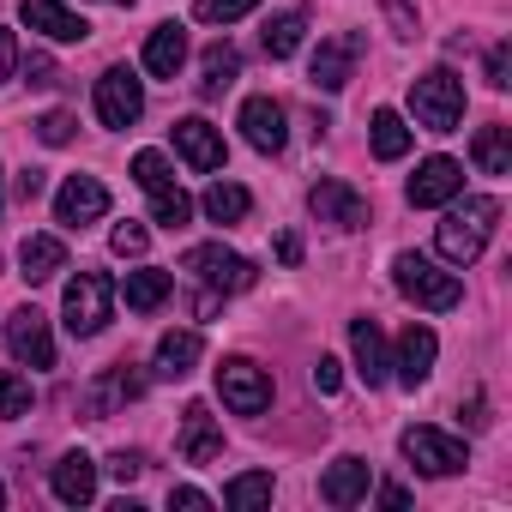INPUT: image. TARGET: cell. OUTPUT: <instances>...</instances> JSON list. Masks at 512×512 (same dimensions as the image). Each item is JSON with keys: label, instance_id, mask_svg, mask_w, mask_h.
I'll list each match as a JSON object with an SVG mask.
<instances>
[{"label": "cell", "instance_id": "36", "mask_svg": "<svg viewBox=\"0 0 512 512\" xmlns=\"http://www.w3.org/2000/svg\"><path fill=\"white\" fill-rule=\"evenodd\" d=\"M133 181L151 193V187H169V163H163V151H139L133 157Z\"/></svg>", "mask_w": 512, "mask_h": 512}, {"label": "cell", "instance_id": "44", "mask_svg": "<svg viewBox=\"0 0 512 512\" xmlns=\"http://www.w3.org/2000/svg\"><path fill=\"white\" fill-rule=\"evenodd\" d=\"M25 73H31V85H55V61H49V55H31Z\"/></svg>", "mask_w": 512, "mask_h": 512}, {"label": "cell", "instance_id": "28", "mask_svg": "<svg viewBox=\"0 0 512 512\" xmlns=\"http://www.w3.org/2000/svg\"><path fill=\"white\" fill-rule=\"evenodd\" d=\"M169 290H175L169 272H127V284H121V296H127L133 314H157L169 302Z\"/></svg>", "mask_w": 512, "mask_h": 512}, {"label": "cell", "instance_id": "7", "mask_svg": "<svg viewBox=\"0 0 512 512\" xmlns=\"http://www.w3.org/2000/svg\"><path fill=\"white\" fill-rule=\"evenodd\" d=\"M398 446H404V458H410L422 476H458V470L470 464V458H464V440H452V434H440V428H404Z\"/></svg>", "mask_w": 512, "mask_h": 512}, {"label": "cell", "instance_id": "49", "mask_svg": "<svg viewBox=\"0 0 512 512\" xmlns=\"http://www.w3.org/2000/svg\"><path fill=\"white\" fill-rule=\"evenodd\" d=\"M0 506H7V488H0Z\"/></svg>", "mask_w": 512, "mask_h": 512}, {"label": "cell", "instance_id": "24", "mask_svg": "<svg viewBox=\"0 0 512 512\" xmlns=\"http://www.w3.org/2000/svg\"><path fill=\"white\" fill-rule=\"evenodd\" d=\"M362 494H368V464L350 458V452L332 458V470L320 476V500H326V506H356Z\"/></svg>", "mask_w": 512, "mask_h": 512}, {"label": "cell", "instance_id": "17", "mask_svg": "<svg viewBox=\"0 0 512 512\" xmlns=\"http://www.w3.org/2000/svg\"><path fill=\"white\" fill-rule=\"evenodd\" d=\"M139 392H145V380H139L127 362H115L103 380H91V386H85V416H91V422H109V416H115V404H127V398H139Z\"/></svg>", "mask_w": 512, "mask_h": 512}, {"label": "cell", "instance_id": "22", "mask_svg": "<svg viewBox=\"0 0 512 512\" xmlns=\"http://www.w3.org/2000/svg\"><path fill=\"white\" fill-rule=\"evenodd\" d=\"M199 332H163L157 338V356H151V374L157 380H187L193 374V362H199Z\"/></svg>", "mask_w": 512, "mask_h": 512}, {"label": "cell", "instance_id": "15", "mask_svg": "<svg viewBox=\"0 0 512 512\" xmlns=\"http://www.w3.org/2000/svg\"><path fill=\"white\" fill-rule=\"evenodd\" d=\"M308 205H314L320 223H338V229H362L368 223V199L356 187H344V181H314Z\"/></svg>", "mask_w": 512, "mask_h": 512}, {"label": "cell", "instance_id": "43", "mask_svg": "<svg viewBox=\"0 0 512 512\" xmlns=\"http://www.w3.org/2000/svg\"><path fill=\"white\" fill-rule=\"evenodd\" d=\"M169 506H181V512H205L211 500H205L199 488H169Z\"/></svg>", "mask_w": 512, "mask_h": 512}, {"label": "cell", "instance_id": "41", "mask_svg": "<svg viewBox=\"0 0 512 512\" xmlns=\"http://www.w3.org/2000/svg\"><path fill=\"white\" fill-rule=\"evenodd\" d=\"M139 470H145V458H139V452H115V458H109V476H115V482H133Z\"/></svg>", "mask_w": 512, "mask_h": 512}, {"label": "cell", "instance_id": "2", "mask_svg": "<svg viewBox=\"0 0 512 512\" xmlns=\"http://www.w3.org/2000/svg\"><path fill=\"white\" fill-rule=\"evenodd\" d=\"M392 284H398L404 302H416V308H428V314H446V308L464 302V284H458L452 272H440L428 253H398V260H392Z\"/></svg>", "mask_w": 512, "mask_h": 512}, {"label": "cell", "instance_id": "32", "mask_svg": "<svg viewBox=\"0 0 512 512\" xmlns=\"http://www.w3.org/2000/svg\"><path fill=\"white\" fill-rule=\"evenodd\" d=\"M266 500H272V476H266V470H247V476H235V482L223 488V506H235V512L266 506Z\"/></svg>", "mask_w": 512, "mask_h": 512}, {"label": "cell", "instance_id": "8", "mask_svg": "<svg viewBox=\"0 0 512 512\" xmlns=\"http://www.w3.org/2000/svg\"><path fill=\"white\" fill-rule=\"evenodd\" d=\"M145 115V85L133 79V67H109L97 79V121L103 127H133Z\"/></svg>", "mask_w": 512, "mask_h": 512}, {"label": "cell", "instance_id": "42", "mask_svg": "<svg viewBox=\"0 0 512 512\" xmlns=\"http://www.w3.org/2000/svg\"><path fill=\"white\" fill-rule=\"evenodd\" d=\"M13 67H19V43H13V31H0V85L13 79Z\"/></svg>", "mask_w": 512, "mask_h": 512}, {"label": "cell", "instance_id": "11", "mask_svg": "<svg viewBox=\"0 0 512 512\" xmlns=\"http://www.w3.org/2000/svg\"><path fill=\"white\" fill-rule=\"evenodd\" d=\"M7 350L25 362V368H55V338H49V320L37 308H13L7 314Z\"/></svg>", "mask_w": 512, "mask_h": 512}, {"label": "cell", "instance_id": "29", "mask_svg": "<svg viewBox=\"0 0 512 512\" xmlns=\"http://www.w3.org/2000/svg\"><path fill=\"white\" fill-rule=\"evenodd\" d=\"M302 31H308V19H302V13H278V19H266L260 43H266V55H272V61H290V55L302 49Z\"/></svg>", "mask_w": 512, "mask_h": 512}, {"label": "cell", "instance_id": "3", "mask_svg": "<svg viewBox=\"0 0 512 512\" xmlns=\"http://www.w3.org/2000/svg\"><path fill=\"white\" fill-rule=\"evenodd\" d=\"M410 115H416L422 133H458V121H464V79L452 67L422 73L410 85Z\"/></svg>", "mask_w": 512, "mask_h": 512}, {"label": "cell", "instance_id": "13", "mask_svg": "<svg viewBox=\"0 0 512 512\" xmlns=\"http://www.w3.org/2000/svg\"><path fill=\"white\" fill-rule=\"evenodd\" d=\"M241 139H247L253 151H266V157L284 151V139H290V133H284V103H278V97H247V103H241Z\"/></svg>", "mask_w": 512, "mask_h": 512}, {"label": "cell", "instance_id": "50", "mask_svg": "<svg viewBox=\"0 0 512 512\" xmlns=\"http://www.w3.org/2000/svg\"><path fill=\"white\" fill-rule=\"evenodd\" d=\"M115 7H133V0H115Z\"/></svg>", "mask_w": 512, "mask_h": 512}, {"label": "cell", "instance_id": "38", "mask_svg": "<svg viewBox=\"0 0 512 512\" xmlns=\"http://www.w3.org/2000/svg\"><path fill=\"white\" fill-rule=\"evenodd\" d=\"M109 241H115V253H121V260H139L151 235H145V223H115V235H109Z\"/></svg>", "mask_w": 512, "mask_h": 512}, {"label": "cell", "instance_id": "39", "mask_svg": "<svg viewBox=\"0 0 512 512\" xmlns=\"http://www.w3.org/2000/svg\"><path fill=\"white\" fill-rule=\"evenodd\" d=\"M488 85H494V91H506V85H512V49H506V43H494V49H488Z\"/></svg>", "mask_w": 512, "mask_h": 512}, {"label": "cell", "instance_id": "12", "mask_svg": "<svg viewBox=\"0 0 512 512\" xmlns=\"http://www.w3.org/2000/svg\"><path fill=\"white\" fill-rule=\"evenodd\" d=\"M458 193H464V163H452V157H428V163L410 175V205H416V211L452 205Z\"/></svg>", "mask_w": 512, "mask_h": 512}, {"label": "cell", "instance_id": "9", "mask_svg": "<svg viewBox=\"0 0 512 512\" xmlns=\"http://www.w3.org/2000/svg\"><path fill=\"white\" fill-rule=\"evenodd\" d=\"M356 61H362V37H356V31L326 37V43L314 49V61H308L314 91H344V85H350V73H356Z\"/></svg>", "mask_w": 512, "mask_h": 512}, {"label": "cell", "instance_id": "19", "mask_svg": "<svg viewBox=\"0 0 512 512\" xmlns=\"http://www.w3.org/2000/svg\"><path fill=\"white\" fill-rule=\"evenodd\" d=\"M434 356H440V338H434L428 326H404V338H398V362H392V368H398V380L416 392V386L434 374Z\"/></svg>", "mask_w": 512, "mask_h": 512}, {"label": "cell", "instance_id": "21", "mask_svg": "<svg viewBox=\"0 0 512 512\" xmlns=\"http://www.w3.org/2000/svg\"><path fill=\"white\" fill-rule=\"evenodd\" d=\"M181 67H187V31L181 25H157L145 37V73L151 79H175Z\"/></svg>", "mask_w": 512, "mask_h": 512}, {"label": "cell", "instance_id": "5", "mask_svg": "<svg viewBox=\"0 0 512 512\" xmlns=\"http://www.w3.org/2000/svg\"><path fill=\"white\" fill-rule=\"evenodd\" d=\"M181 272H193L199 284H211V290H223V296H235V290H253V260H241V253H229V247H217V241H205V247H187V260H181Z\"/></svg>", "mask_w": 512, "mask_h": 512}, {"label": "cell", "instance_id": "30", "mask_svg": "<svg viewBox=\"0 0 512 512\" xmlns=\"http://www.w3.org/2000/svg\"><path fill=\"white\" fill-rule=\"evenodd\" d=\"M235 73H241V55H235L229 43H211V49H205V79H199V97H223V91L235 85Z\"/></svg>", "mask_w": 512, "mask_h": 512}, {"label": "cell", "instance_id": "33", "mask_svg": "<svg viewBox=\"0 0 512 512\" xmlns=\"http://www.w3.org/2000/svg\"><path fill=\"white\" fill-rule=\"evenodd\" d=\"M151 217H157L163 229H181V223L193 217V199H187L175 181H169V187H151Z\"/></svg>", "mask_w": 512, "mask_h": 512}, {"label": "cell", "instance_id": "27", "mask_svg": "<svg viewBox=\"0 0 512 512\" xmlns=\"http://www.w3.org/2000/svg\"><path fill=\"white\" fill-rule=\"evenodd\" d=\"M368 139H374V157H380V163H398V157L410 151V127H404V115H398V109H374Z\"/></svg>", "mask_w": 512, "mask_h": 512}, {"label": "cell", "instance_id": "37", "mask_svg": "<svg viewBox=\"0 0 512 512\" xmlns=\"http://www.w3.org/2000/svg\"><path fill=\"white\" fill-rule=\"evenodd\" d=\"M73 127H79V121H73L67 109H49V115L37 121V139H43V145H67V139H73Z\"/></svg>", "mask_w": 512, "mask_h": 512}, {"label": "cell", "instance_id": "35", "mask_svg": "<svg viewBox=\"0 0 512 512\" xmlns=\"http://www.w3.org/2000/svg\"><path fill=\"white\" fill-rule=\"evenodd\" d=\"M25 410H31V380L0 368V416H25Z\"/></svg>", "mask_w": 512, "mask_h": 512}, {"label": "cell", "instance_id": "26", "mask_svg": "<svg viewBox=\"0 0 512 512\" xmlns=\"http://www.w3.org/2000/svg\"><path fill=\"white\" fill-rule=\"evenodd\" d=\"M470 157H476V169H482V175H512V127H500V121L476 127Z\"/></svg>", "mask_w": 512, "mask_h": 512}, {"label": "cell", "instance_id": "47", "mask_svg": "<svg viewBox=\"0 0 512 512\" xmlns=\"http://www.w3.org/2000/svg\"><path fill=\"white\" fill-rule=\"evenodd\" d=\"M278 260H284V266H296V260H302V241H296V235H284V241H278Z\"/></svg>", "mask_w": 512, "mask_h": 512}, {"label": "cell", "instance_id": "25", "mask_svg": "<svg viewBox=\"0 0 512 512\" xmlns=\"http://www.w3.org/2000/svg\"><path fill=\"white\" fill-rule=\"evenodd\" d=\"M19 278L25 284H49L55 272H67V247H61V235H25V247H19Z\"/></svg>", "mask_w": 512, "mask_h": 512}, {"label": "cell", "instance_id": "23", "mask_svg": "<svg viewBox=\"0 0 512 512\" xmlns=\"http://www.w3.org/2000/svg\"><path fill=\"white\" fill-rule=\"evenodd\" d=\"M350 350H356V374H362L368 386H386L392 362H386V338H380L374 320H350Z\"/></svg>", "mask_w": 512, "mask_h": 512}, {"label": "cell", "instance_id": "14", "mask_svg": "<svg viewBox=\"0 0 512 512\" xmlns=\"http://www.w3.org/2000/svg\"><path fill=\"white\" fill-rule=\"evenodd\" d=\"M19 19H25L31 31H43L49 43H85V37H91V25L67 7V0H25Z\"/></svg>", "mask_w": 512, "mask_h": 512}, {"label": "cell", "instance_id": "45", "mask_svg": "<svg viewBox=\"0 0 512 512\" xmlns=\"http://www.w3.org/2000/svg\"><path fill=\"white\" fill-rule=\"evenodd\" d=\"M386 13H392L398 37H416V19H410V7H404V0H386Z\"/></svg>", "mask_w": 512, "mask_h": 512}, {"label": "cell", "instance_id": "34", "mask_svg": "<svg viewBox=\"0 0 512 512\" xmlns=\"http://www.w3.org/2000/svg\"><path fill=\"white\" fill-rule=\"evenodd\" d=\"M260 0H199L193 7V19H205V25H235V19H247Z\"/></svg>", "mask_w": 512, "mask_h": 512}, {"label": "cell", "instance_id": "46", "mask_svg": "<svg viewBox=\"0 0 512 512\" xmlns=\"http://www.w3.org/2000/svg\"><path fill=\"white\" fill-rule=\"evenodd\" d=\"M19 199H25V205L43 199V169H25V175H19Z\"/></svg>", "mask_w": 512, "mask_h": 512}, {"label": "cell", "instance_id": "31", "mask_svg": "<svg viewBox=\"0 0 512 512\" xmlns=\"http://www.w3.org/2000/svg\"><path fill=\"white\" fill-rule=\"evenodd\" d=\"M205 217L211 223H241L247 211H253V199H247V187H235V181H217V187H205Z\"/></svg>", "mask_w": 512, "mask_h": 512}, {"label": "cell", "instance_id": "40", "mask_svg": "<svg viewBox=\"0 0 512 512\" xmlns=\"http://www.w3.org/2000/svg\"><path fill=\"white\" fill-rule=\"evenodd\" d=\"M338 386H344V368H338L332 356H320V362H314V392H326V398H332Z\"/></svg>", "mask_w": 512, "mask_h": 512}, {"label": "cell", "instance_id": "18", "mask_svg": "<svg viewBox=\"0 0 512 512\" xmlns=\"http://www.w3.org/2000/svg\"><path fill=\"white\" fill-rule=\"evenodd\" d=\"M175 151L193 163V169H223V133L211 127V121H199V115H187V121H175Z\"/></svg>", "mask_w": 512, "mask_h": 512}, {"label": "cell", "instance_id": "1", "mask_svg": "<svg viewBox=\"0 0 512 512\" xmlns=\"http://www.w3.org/2000/svg\"><path fill=\"white\" fill-rule=\"evenodd\" d=\"M494 223H500V199H488V193L452 205L446 223L434 229L440 260H452V266H476V260H482V247H488V235H494Z\"/></svg>", "mask_w": 512, "mask_h": 512}, {"label": "cell", "instance_id": "48", "mask_svg": "<svg viewBox=\"0 0 512 512\" xmlns=\"http://www.w3.org/2000/svg\"><path fill=\"white\" fill-rule=\"evenodd\" d=\"M404 500H410V494H404L398 482H386V488H380V506H404Z\"/></svg>", "mask_w": 512, "mask_h": 512}, {"label": "cell", "instance_id": "10", "mask_svg": "<svg viewBox=\"0 0 512 512\" xmlns=\"http://www.w3.org/2000/svg\"><path fill=\"white\" fill-rule=\"evenodd\" d=\"M103 211H109V187H103L97 175H67V181H61V193H55V223L85 229V223H97Z\"/></svg>", "mask_w": 512, "mask_h": 512}, {"label": "cell", "instance_id": "4", "mask_svg": "<svg viewBox=\"0 0 512 512\" xmlns=\"http://www.w3.org/2000/svg\"><path fill=\"white\" fill-rule=\"evenodd\" d=\"M61 314H67V332H73V338H97V332L115 320V278H109V272H79V278L67 284Z\"/></svg>", "mask_w": 512, "mask_h": 512}, {"label": "cell", "instance_id": "6", "mask_svg": "<svg viewBox=\"0 0 512 512\" xmlns=\"http://www.w3.org/2000/svg\"><path fill=\"white\" fill-rule=\"evenodd\" d=\"M217 398H223L235 416H260V410L272 404V380H266V368H260V362L229 356V362L217 368Z\"/></svg>", "mask_w": 512, "mask_h": 512}, {"label": "cell", "instance_id": "20", "mask_svg": "<svg viewBox=\"0 0 512 512\" xmlns=\"http://www.w3.org/2000/svg\"><path fill=\"white\" fill-rule=\"evenodd\" d=\"M49 488H55L61 506H91V500H97V464H91L85 452H67V458L49 470Z\"/></svg>", "mask_w": 512, "mask_h": 512}, {"label": "cell", "instance_id": "16", "mask_svg": "<svg viewBox=\"0 0 512 512\" xmlns=\"http://www.w3.org/2000/svg\"><path fill=\"white\" fill-rule=\"evenodd\" d=\"M175 452H181V464H211V458L223 452V428H217V416H211L205 404H187V410H181V440H175Z\"/></svg>", "mask_w": 512, "mask_h": 512}]
</instances>
